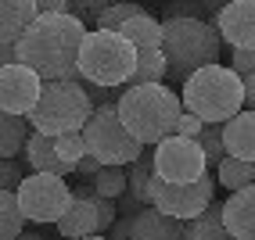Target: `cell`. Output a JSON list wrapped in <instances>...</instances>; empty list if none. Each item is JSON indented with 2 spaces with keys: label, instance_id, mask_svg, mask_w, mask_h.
<instances>
[{
  "label": "cell",
  "instance_id": "cell-1",
  "mask_svg": "<svg viewBox=\"0 0 255 240\" xmlns=\"http://www.w3.org/2000/svg\"><path fill=\"white\" fill-rule=\"evenodd\" d=\"M87 22L76 14H40L25 29V36L14 43L18 61L36 68L47 82L79 79V50L87 40Z\"/></svg>",
  "mask_w": 255,
  "mask_h": 240
},
{
  "label": "cell",
  "instance_id": "cell-2",
  "mask_svg": "<svg viewBox=\"0 0 255 240\" xmlns=\"http://www.w3.org/2000/svg\"><path fill=\"white\" fill-rule=\"evenodd\" d=\"M183 97L165 86V82H144V86H123L119 97V115L126 129L137 136L144 147L162 144L165 136H176L180 115H183Z\"/></svg>",
  "mask_w": 255,
  "mask_h": 240
},
{
  "label": "cell",
  "instance_id": "cell-3",
  "mask_svg": "<svg viewBox=\"0 0 255 240\" xmlns=\"http://www.w3.org/2000/svg\"><path fill=\"white\" fill-rule=\"evenodd\" d=\"M183 108L205 118V126H223L237 111H245V76L227 65H205L198 68L180 86Z\"/></svg>",
  "mask_w": 255,
  "mask_h": 240
},
{
  "label": "cell",
  "instance_id": "cell-4",
  "mask_svg": "<svg viewBox=\"0 0 255 240\" xmlns=\"http://www.w3.org/2000/svg\"><path fill=\"white\" fill-rule=\"evenodd\" d=\"M165 58H169V79L183 82L191 79L198 68L219 65V50H223V32L209 18H165Z\"/></svg>",
  "mask_w": 255,
  "mask_h": 240
},
{
  "label": "cell",
  "instance_id": "cell-5",
  "mask_svg": "<svg viewBox=\"0 0 255 240\" xmlns=\"http://www.w3.org/2000/svg\"><path fill=\"white\" fill-rule=\"evenodd\" d=\"M137 58H140V50L123 32L94 29V32H87L83 50H79V79L123 90V86H129L133 72H137Z\"/></svg>",
  "mask_w": 255,
  "mask_h": 240
},
{
  "label": "cell",
  "instance_id": "cell-6",
  "mask_svg": "<svg viewBox=\"0 0 255 240\" xmlns=\"http://www.w3.org/2000/svg\"><path fill=\"white\" fill-rule=\"evenodd\" d=\"M97 104L90 100V90L83 79H58V82H47L43 97L36 111L29 115V122L36 133L47 136H65V133H83L87 122L94 118Z\"/></svg>",
  "mask_w": 255,
  "mask_h": 240
},
{
  "label": "cell",
  "instance_id": "cell-7",
  "mask_svg": "<svg viewBox=\"0 0 255 240\" xmlns=\"http://www.w3.org/2000/svg\"><path fill=\"white\" fill-rule=\"evenodd\" d=\"M83 136L90 144V154L101 158V165H133L144 154V144L126 129L123 115H119V100L101 104L87 122V129H83Z\"/></svg>",
  "mask_w": 255,
  "mask_h": 240
},
{
  "label": "cell",
  "instance_id": "cell-8",
  "mask_svg": "<svg viewBox=\"0 0 255 240\" xmlns=\"http://www.w3.org/2000/svg\"><path fill=\"white\" fill-rule=\"evenodd\" d=\"M18 204L29 222H40V226H47V222H58L65 219V212L72 208V186L65 183V176H54V172H29L22 179L18 190Z\"/></svg>",
  "mask_w": 255,
  "mask_h": 240
},
{
  "label": "cell",
  "instance_id": "cell-9",
  "mask_svg": "<svg viewBox=\"0 0 255 240\" xmlns=\"http://www.w3.org/2000/svg\"><path fill=\"white\" fill-rule=\"evenodd\" d=\"M216 183H219V176H212V172H205L194 183H169L155 172V179H151V204H155L158 212L180 219V222L198 219L205 208H212Z\"/></svg>",
  "mask_w": 255,
  "mask_h": 240
},
{
  "label": "cell",
  "instance_id": "cell-10",
  "mask_svg": "<svg viewBox=\"0 0 255 240\" xmlns=\"http://www.w3.org/2000/svg\"><path fill=\"white\" fill-rule=\"evenodd\" d=\"M151 151H155V172L169 183H194L209 172L205 147H201V140H191V136H165Z\"/></svg>",
  "mask_w": 255,
  "mask_h": 240
},
{
  "label": "cell",
  "instance_id": "cell-11",
  "mask_svg": "<svg viewBox=\"0 0 255 240\" xmlns=\"http://www.w3.org/2000/svg\"><path fill=\"white\" fill-rule=\"evenodd\" d=\"M43 86L47 79L36 72V68L29 65H4L0 68V108H4L7 115H32L43 97Z\"/></svg>",
  "mask_w": 255,
  "mask_h": 240
},
{
  "label": "cell",
  "instance_id": "cell-12",
  "mask_svg": "<svg viewBox=\"0 0 255 240\" xmlns=\"http://www.w3.org/2000/svg\"><path fill=\"white\" fill-rule=\"evenodd\" d=\"M212 22L223 32V43H230L234 50L255 47V0H230Z\"/></svg>",
  "mask_w": 255,
  "mask_h": 240
},
{
  "label": "cell",
  "instance_id": "cell-13",
  "mask_svg": "<svg viewBox=\"0 0 255 240\" xmlns=\"http://www.w3.org/2000/svg\"><path fill=\"white\" fill-rule=\"evenodd\" d=\"M22 161H25L29 172H54V176H72L76 172V165H69L61 158L58 136H47V133H36V129H32L29 144H25Z\"/></svg>",
  "mask_w": 255,
  "mask_h": 240
},
{
  "label": "cell",
  "instance_id": "cell-14",
  "mask_svg": "<svg viewBox=\"0 0 255 240\" xmlns=\"http://www.w3.org/2000/svg\"><path fill=\"white\" fill-rule=\"evenodd\" d=\"M129 240H187V233L180 219L158 212L155 204H144L129 222Z\"/></svg>",
  "mask_w": 255,
  "mask_h": 240
},
{
  "label": "cell",
  "instance_id": "cell-15",
  "mask_svg": "<svg viewBox=\"0 0 255 240\" xmlns=\"http://www.w3.org/2000/svg\"><path fill=\"white\" fill-rule=\"evenodd\" d=\"M223 219L234 240H255V183L223 201Z\"/></svg>",
  "mask_w": 255,
  "mask_h": 240
},
{
  "label": "cell",
  "instance_id": "cell-16",
  "mask_svg": "<svg viewBox=\"0 0 255 240\" xmlns=\"http://www.w3.org/2000/svg\"><path fill=\"white\" fill-rule=\"evenodd\" d=\"M101 233V212L94 197H76L72 208L65 212V219L58 222V237L65 240H83V237H97Z\"/></svg>",
  "mask_w": 255,
  "mask_h": 240
},
{
  "label": "cell",
  "instance_id": "cell-17",
  "mask_svg": "<svg viewBox=\"0 0 255 240\" xmlns=\"http://www.w3.org/2000/svg\"><path fill=\"white\" fill-rule=\"evenodd\" d=\"M36 18V0H0V43H18Z\"/></svg>",
  "mask_w": 255,
  "mask_h": 240
},
{
  "label": "cell",
  "instance_id": "cell-18",
  "mask_svg": "<svg viewBox=\"0 0 255 240\" xmlns=\"http://www.w3.org/2000/svg\"><path fill=\"white\" fill-rule=\"evenodd\" d=\"M223 140H227V154L255 161V108H245L230 122H223Z\"/></svg>",
  "mask_w": 255,
  "mask_h": 240
},
{
  "label": "cell",
  "instance_id": "cell-19",
  "mask_svg": "<svg viewBox=\"0 0 255 240\" xmlns=\"http://www.w3.org/2000/svg\"><path fill=\"white\" fill-rule=\"evenodd\" d=\"M119 32L137 50H158L165 43V22H158L155 14H137V18H129Z\"/></svg>",
  "mask_w": 255,
  "mask_h": 240
},
{
  "label": "cell",
  "instance_id": "cell-20",
  "mask_svg": "<svg viewBox=\"0 0 255 240\" xmlns=\"http://www.w3.org/2000/svg\"><path fill=\"white\" fill-rule=\"evenodd\" d=\"M183 233H187V240H234V233L227 230V219H223V204H212L198 219H187Z\"/></svg>",
  "mask_w": 255,
  "mask_h": 240
},
{
  "label": "cell",
  "instance_id": "cell-21",
  "mask_svg": "<svg viewBox=\"0 0 255 240\" xmlns=\"http://www.w3.org/2000/svg\"><path fill=\"white\" fill-rule=\"evenodd\" d=\"M32 136V122L25 115H0V158H18Z\"/></svg>",
  "mask_w": 255,
  "mask_h": 240
},
{
  "label": "cell",
  "instance_id": "cell-22",
  "mask_svg": "<svg viewBox=\"0 0 255 240\" xmlns=\"http://www.w3.org/2000/svg\"><path fill=\"white\" fill-rule=\"evenodd\" d=\"M129 172V194L140 204H151V179H155V151L144 147V154L133 165H126Z\"/></svg>",
  "mask_w": 255,
  "mask_h": 240
},
{
  "label": "cell",
  "instance_id": "cell-23",
  "mask_svg": "<svg viewBox=\"0 0 255 240\" xmlns=\"http://www.w3.org/2000/svg\"><path fill=\"white\" fill-rule=\"evenodd\" d=\"M169 79V58L165 50H140L137 58V72H133L129 86H144V82H165Z\"/></svg>",
  "mask_w": 255,
  "mask_h": 240
},
{
  "label": "cell",
  "instance_id": "cell-24",
  "mask_svg": "<svg viewBox=\"0 0 255 240\" xmlns=\"http://www.w3.org/2000/svg\"><path fill=\"white\" fill-rule=\"evenodd\" d=\"M216 176H219V183H223L230 194H237V190H245V186L255 183V161H245V158H234V154H227L223 165L216 168Z\"/></svg>",
  "mask_w": 255,
  "mask_h": 240
},
{
  "label": "cell",
  "instance_id": "cell-25",
  "mask_svg": "<svg viewBox=\"0 0 255 240\" xmlns=\"http://www.w3.org/2000/svg\"><path fill=\"white\" fill-rule=\"evenodd\" d=\"M25 212L18 204V194L14 190H4L0 194V240H14L25 233Z\"/></svg>",
  "mask_w": 255,
  "mask_h": 240
},
{
  "label": "cell",
  "instance_id": "cell-26",
  "mask_svg": "<svg viewBox=\"0 0 255 240\" xmlns=\"http://www.w3.org/2000/svg\"><path fill=\"white\" fill-rule=\"evenodd\" d=\"M90 183H94V190L101 197H112V201L129 194V172H126V165H105Z\"/></svg>",
  "mask_w": 255,
  "mask_h": 240
},
{
  "label": "cell",
  "instance_id": "cell-27",
  "mask_svg": "<svg viewBox=\"0 0 255 240\" xmlns=\"http://www.w3.org/2000/svg\"><path fill=\"white\" fill-rule=\"evenodd\" d=\"M137 14H147V11H144L140 4H133V0H119V4H112V7L97 18L94 29H112V32H119L129 18H137Z\"/></svg>",
  "mask_w": 255,
  "mask_h": 240
},
{
  "label": "cell",
  "instance_id": "cell-28",
  "mask_svg": "<svg viewBox=\"0 0 255 240\" xmlns=\"http://www.w3.org/2000/svg\"><path fill=\"white\" fill-rule=\"evenodd\" d=\"M201 147H205V158H209V168H219L227 158V140H223V126H205L201 129Z\"/></svg>",
  "mask_w": 255,
  "mask_h": 240
},
{
  "label": "cell",
  "instance_id": "cell-29",
  "mask_svg": "<svg viewBox=\"0 0 255 240\" xmlns=\"http://www.w3.org/2000/svg\"><path fill=\"white\" fill-rule=\"evenodd\" d=\"M58 151H61V158L69 165H79L90 154V144H87L83 133H65V136H58Z\"/></svg>",
  "mask_w": 255,
  "mask_h": 240
},
{
  "label": "cell",
  "instance_id": "cell-30",
  "mask_svg": "<svg viewBox=\"0 0 255 240\" xmlns=\"http://www.w3.org/2000/svg\"><path fill=\"white\" fill-rule=\"evenodd\" d=\"M209 7L201 4V0H173V4H165L162 7V22L165 18H209ZM212 22V18H209Z\"/></svg>",
  "mask_w": 255,
  "mask_h": 240
},
{
  "label": "cell",
  "instance_id": "cell-31",
  "mask_svg": "<svg viewBox=\"0 0 255 240\" xmlns=\"http://www.w3.org/2000/svg\"><path fill=\"white\" fill-rule=\"evenodd\" d=\"M69 4H72V14H76V18H83L87 25H97V18H101L112 4H119V0H69Z\"/></svg>",
  "mask_w": 255,
  "mask_h": 240
},
{
  "label": "cell",
  "instance_id": "cell-32",
  "mask_svg": "<svg viewBox=\"0 0 255 240\" xmlns=\"http://www.w3.org/2000/svg\"><path fill=\"white\" fill-rule=\"evenodd\" d=\"M25 176L29 172L18 165V158H4V165H0V186H4V190H18Z\"/></svg>",
  "mask_w": 255,
  "mask_h": 240
},
{
  "label": "cell",
  "instance_id": "cell-33",
  "mask_svg": "<svg viewBox=\"0 0 255 240\" xmlns=\"http://www.w3.org/2000/svg\"><path fill=\"white\" fill-rule=\"evenodd\" d=\"M201 129H205V118H198L194 111H183L180 115V126H176V136H191V140H198Z\"/></svg>",
  "mask_w": 255,
  "mask_h": 240
},
{
  "label": "cell",
  "instance_id": "cell-34",
  "mask_svg": "<svg viewBox=\"0 0 255 240\" xmlns=\"http://www.w3.org/2000/svg\"><path fill=\"white\" fill-rule=\"evenodd\" d=\"M230 68H234V72H241L245 79H248V76H255V47H248V50H234Z\"/></svg>",
  "mask_w": 255,
  "mask_h": 240
},
{
  "label": "cell",
  "instance_id": "cell-35",
  "mask_svg": "<svg viewBox=\"0 0 255 240\" xmlns=\"http://www.w3.org/2000/svg\"><path fill=\"white\" fill-rule=\"evenodd\" d=\"M101 168H105V165H101V158H94V154H87V158H83V161L76 165V176H83V179H94V176L101 172Z\"/></svg>",
  "mask_w": 255,
  "mask_h": 240
},
{
  "label": "cell",
  "instance_id": "cell-36",
  "mask_svg": "<svg viewBox=\"0 0 255 240\" xmlns=\"http://www.w3.org/2000/svg\"><path fill=\"white\" fill-rule=\"evenodd\" d=\"M140 208H144V204L133 197V194H123V197H119V212H123V215H137Z\"/></svg>",
  "mask_w": 255,
  "mask_h": 240
},
{
  "label": "cell",
  "instance_id": "cell-37",
  "mask_svg": "<svg viewBox=\"0 0 255 240\" xmlns=\"http://www.w3.org/2000/svg\"><path fill=\"white\" fill-rule=\"evenodd\" d=\"M129 222H133V215H123L112 226V240H129Z\"/></svg>",
  "mask_w": 255,
  "mask_h": 240
},
{
  "label": "cell",
  "instance_id": "cell-38",
  "mask_svg": "<svg viewBox=\"0 0 255 240\" xmlns=\"http://www.w3.org/2000/svg\"><path fill=\"white\" fill-rule=\"evenodd\" d=\"M245 100H248V108H255V76L245 79Z\"/></svg>",
  "mask_w": 255,
  "mask_h": 240
},
{
  "label": "cell",
  "instance_id": "cell-39",
  "mask_svg": "<svg viewBox=\"0 0 255 240\" xmlns=\"http://www.w3.org/2000/svg\"><path fill=\"white\" fill-rule=\"evenodd\" d=\"M201 4H205V7L212 11V18H216V14H219V11H223V7L230 4V0H201Z\"/></svg>",
  "mask_w": 255,
  "mask_h": 240
},
{
  "label": "cell",
  "instance_id": "cell-40",
  "mask_svg": "<svg viewBox=\"0 0 255 240\" xmlns=\"http://www.w3.org/2000/svg\"><path fill=\"white\" fill-rule=\"evenodd\" d=\"M14 240H50V237H40V233H22V237H14Z\"/></svg>",
  "mask_w": 255,
  "mask_h": 240
},
{
  "label": "cell",
  "instance_id": "cell-41",
  "mask_svg": "<svg viewBox=\"0 0 255 240\" xmlns=\"http://www.w3.org/2000/svg\"><path fill=\"white\" fill-rule=\"evenodd\" d=\"M83 240H112V237H101V233H97V237H83Z\"/></svg>",
  "mask_w": 255,
  "mask_h": 240
}]
</instances>
